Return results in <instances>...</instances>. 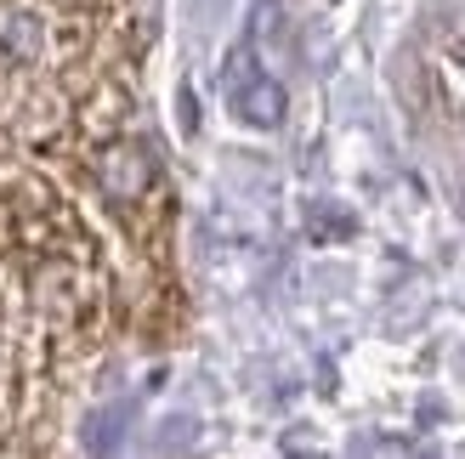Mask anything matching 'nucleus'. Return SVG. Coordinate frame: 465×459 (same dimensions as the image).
I'll return each instance as SVG.
<instances>
[{"label":"nucleus","mask_w":465,"mask_h":459,"mask_svg":"<svg viewBox=\"0 0 465 459\" xmlns=\"http://www.w3.org/2000/svg\"><path fill=\"white\" fill-rule=\"evenodd\" d=\"M91 181H97V193L120 216H136L143 204L159 199V159L148 153V142L114 131V136H103V142L91 148Z\"/></svg>","instance_id":"nucleus-2"},{"label":"nucleus","mask_w":465,"mask_h":459,"mask_svg":"<svg viewBox=\"0 0 465 459\" xmlns=\"http://www.w3.org/2000/svg\"><path fill=\"white\" fill-rule=\"evenodd\" d=\"M227 103L250 125H278V120H284V85L267 80L250 52H232L227 57Z\"/></svg>","instance_id":"nucleus-3"},{"label":"nucleus","mask_w":465,"mask_h":459,"mask_svg":"<svg viewBox=\"0 0 465 459\" xmlns=\"http://www.w3.org/2000/svg\"><path fill=\"white\" fill-rule=\"evenodd\" d=\"M97 40L91 0H0V125L52 136L85 91V52Z\"/></svg>","instance_id":"nucleus-1"}]
</instances>
